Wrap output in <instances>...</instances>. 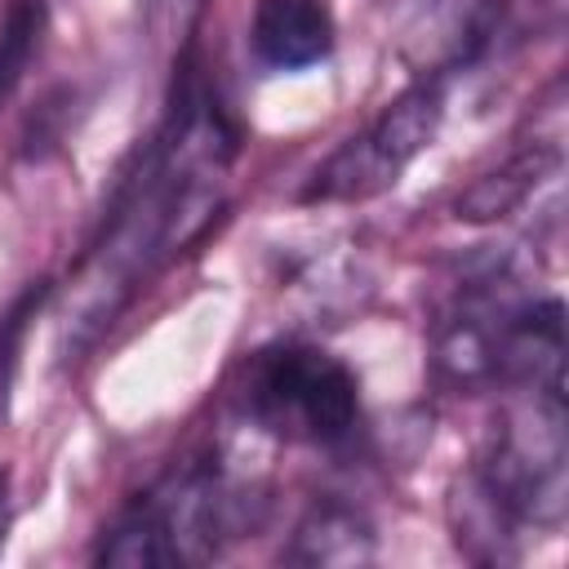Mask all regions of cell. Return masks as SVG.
Listing matches in <instances>:
<instances>
[{
    "label": "cell",
    "instance_id": "obj_1",
    "mask_svg": "<svg viewBox=\"0 0 569 569\" xmlns=\"http://www.w3.org/2000/svg\"><path fill=\"white\" fill-rule=\"evenodd\" d=\"M244 413L280 440L338 445L360 418V382L316 342H276L244 365Z\"/></svg>",
    "mask_w": 569,
    "mask_h": 569
},
{
    "label": "cell",
    "instance_id": "obj_2",
    "mask_svg": "<svg viewBox=\"0 0 569 569\" xmlns=\"http://www.w3.org/2000/svg\"><path fill=\"white\" fill-rule=\"evenodd\" d=\"M529 400L516 405L493 431L485 458L471 476L498 498V507L520 525L556 529L569 502V449H565V387H525Z\"/></svg>",
    "mask_w": 569,
    "mask_h": 569
},
{
    "label": "cell",
    "instance_id": "obj_3",
    "mask_svg": "<svg viewBox=\"0 0 569 569\" xmlns=\"http://www.w3.org/2000/svg\"><path fill=\"white\" fill-rule=\"evenodd\" d=\"M445 120V71L396 93L360 133H351L302 187V200H369L431 147Z\"/></svg>",
    "mask_w": 569,
    "mask_h": 569
},
{
    "label": "cell",
    "instance_id": "obj_4",
    "mask_svg": "<svg viewBox=\"0 0 569 569\" xmlns=\"http://www.w3.org/2000/svg\"><path fill=\"white\" fill-rule=\"evenodd\" d=\"M249 44L253 58L271 71L316 67L333 49V13L325 0H258Z\"/></svg>",
    "mask_w": 569,
    "mask_h": 569
},
{
    "label": "cell",
    "instance_id": "obj_5",
    "mask_svg": "<svg viewBox=\"0 0 569 569\" xmlns=\"http://www.w3.org/2000/svg\"><path fill=\"white\" fill-rule=\"evenodd\" d=\"M373 551H378V538L365 511H356L342 498H320L298 520L284 556L293 565H369Z\"/></svg>",
    "mask_w": 569,
    "mask_h": 569
},
{
    "label": "cell",
    "instance_id": "obj_6",
    "mask_svg": "<svg viewBox=\"0 0 569 569\" xmlns=\"http://www.w3.org/2000/svg\"><path fill=\"white\" fill-rule=\"evenodd\" d=\"M556 164H560V142H556V138H533V142L520 147L507 164H498L493 173L476 178V182L458 196L453 213L467 218V222L502 218V213H511L516 204H525V196H529V191L542 182V173H551Z\"/></svg>",
    "mask_w": 569,
    "mask_h": 569
},
{
    "label": "cell",
    "instance_id": "obj_7",
    "mask_svg": "<svg viewBox=\"0 0 569 569\" xmlns=\"http://www.w3.org/2000/svg\"><path fill=\"white\" fill-rule=\"evenodd\" d=\"M44 27H49V4L44 0H9L4 22H0V107L27 80L36 53H40Z\"/></svg>",
    "mask_w": 569,
    "mask_h": 569
},
{
    "label": "cell",
    "instance_id": "obj_8",
    "mask_svg": "<svg viewBox=\"0 0 569 569\" xmlns=\"http://www.w3.org/2000/svg\"><path fill=\"white\" fill-rule=\"evenodd\" d=\"M49 280H36L27 284L4 311H0V413L9 409V391H13V378H18V360H22V342H27V329L36 320V311L49 302Z\"/></svg>",
    "mask_w": 569,
    "mask_h": 569
},
{
    "label": "cell",
    "instance_id": "obj_9",
    "mask_svg": "<svg viewBox=\"0 0 569 569\" xmlns=\"http://www.w3.org/2000/svg\"><path fill=\"white\" fill-rule=\"evenodd\" d=\"M204 4H209V0H138L142 36H147L160 53L178 58V53H187V49L196 44V27H200V18H204Z\"/></svg>",
    "mask_w": 569,
    "mask_h": 569
},
{
    "label": "cell",
    "instance_id": "obj_10",
    "mask_svg": "<svg viewBox=\"0 0 569 569\" xmlns=\"http://www.w3.org/2000/svg\"><path fill=\"white\" fill-rule=\"evenodd\" d=\"M0 502H4V476H0Z\"/></svg>",
    "mask_w": 569,
    "mask_h": 569
}]
</instances>
